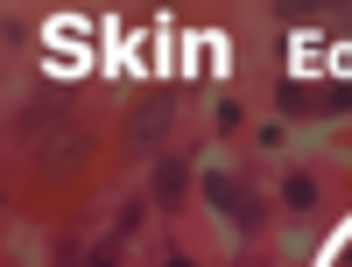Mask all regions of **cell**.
Masks as SVG:
<instances>
[{
    "label": "cell",
    "mask_w": 352,
    "mask_h": 267,
    "mask_svg": "<svg viewBox=\"0 0 352 267\" xmlns=\"http://www.w3.org/2000/svg\"><path fill=\"white\" fill-rule=\"evenodd\" d=\"M169 113H176V92H169V84H155V92L134 106V120H127V141H134V148H155V141L169 134Z\"/></svg>",
    "instance_id": "1"
},
{
    "label": "cell",
    "mask_w": 352,
    "mask_h": 267,
    "mask_svg": "<svg viewBox=\"0 0 352 267\" xmlns=\"http://www.w3.org/2000/svg\"><path fill=\"white\" fill-rule=\"evenodd\" d=\"M204 190H212V204H219V211H226L232 225H240V232H261V225H268V211H261V204H254L247 190H232L226 176H212V183H204Z\"/></svg>",
    "instance_id": "2"
},
{
    "label": "cell",
    "mask_w": 352,
    "mask_h": 267,
    "mask_svg": "<svg viewBox=\"0 0 352 267\" xmlns=\"http://www.w3.org/2000/svg\"><path fill=\"white\" fill-rule=\"evenodd\" d=\"M184 176H190V169L176 162V155L155 162V204H162V211H176V204H184Z\"/></svg>",
    "instance_id": "3"
},
{
    "label": "cell",
    "mask_w": 352,
    "mask_h": 267,
    "mask_svg": "<svg viewBox=\"0 0 352 267\" xmlns=\"http://www.w3.org/2000/svg\"><path fill=\"white\" fill-rule=\"evenodd\" d=\"M352 106V84H324V92H317V113H345Z\"/></svg>",
    "instance_id": "4"
},
{
    "label": "cell",
    "mask_w": 352,
    "mask_h": 267,
    "mask_svg": "<svg viewBox=\"0 0 352 267\" xmlns=\"http://www.w3.org/2000/svg\"><path fill=\"white\" fill-rule=\"evenodd\" d=\"M282 197L303 211V204H317V183H310V176H289V190H282Z\"/></svg>",
    "instance_id": "5"
},
{
    "label": "cell",
    "mask_w": 352,
    "mask_h": 267,
    "mask_svg": "<svg viewBox=\"0 0 352 267\" xmlns=\"http://www.w3.org/2000/svg\"><path fill=\"white\" fill-rule=\"evenodd\" d=\"M169 267H197V260H169Z\"/></svg>",
    "instance_id": "6"
}]
</instances>
